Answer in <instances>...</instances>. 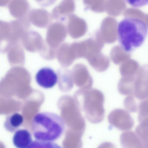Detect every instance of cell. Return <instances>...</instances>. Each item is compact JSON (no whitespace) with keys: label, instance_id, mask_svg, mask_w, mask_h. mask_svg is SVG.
Returning a JSON list of instances; mask_svg holds the SVG:
<instances>
[{"label":"cell","instance_id":"obj_1","mask_svg":"<svg viewBox=\"0 0 148 148\" xmlns=\"http://www.w3.org/2000/svg\"><path fill=\"white\" fill-rule=\"evenodd\" d=\"M117 31L121 47L125 52L130 53L143 44L147 34L148 27L139 18L127 17L119 23Z\"/></svg>","mask_w":148,"mask_h":148},{"label":"cell","instance_id":"obj_2","mask_svg":"<svg viewBox=\"0 0 148 148\" xmlns=\"http://www.w3.org/2000/svg\"><path fill=\"white\" fill-rule=\"evenodd\" d=\"M31 127L36 140L51 142L61 136L65 131V123L63 119L57 114L43 112L34 116Z\"/></svg>","mask_w":148,"mask_h":148},{"label":"cell","instance_id":"obj_3","mask_svg":"<svg viewBox=\"0 0 148 148\" xmlns=\"http://www.w3.org/2000/svg\"><path fill=\"white\" fill-rule=\"evenodd\" d=\"M85 98V107L87 119L92 123H100L103 120L105 114L103 94L97 89L92 88L88 91Z\"/></svg>","mask_w":148,"mask_h":148},{"label":"cell","instance_id":"obj_4","mask_svg":"<svg viewBox=\"0 0 148 148\" xmlns=\"http://www.w3.org/2000/svg\"><path fill=\"white\" fill-rule=\"evenodd\" d=\"M108 120L111 125L121 131L130 130L134 124V120L129 112L120 108L112 111L108 116Z\"/></svg>","mask_w":148,"mask_h":148},{"label":"cell","instance_id":"obj_5","mask_svg":"<svg viewBox=\"0 0 148 148\" xmlns=\"http://www.w3.org/2000/svg\"><path fill=\"white\" fill-rule=\"evenodd\" d=\"M17 42L10 22L0 20V53H6Z\"/></svg>","mask_w":148,"mask_h":148},{"label":"cell","instance_id":"obj_6","mask_svg":"<svg viewBox=\"0 0 148 148\" xmlns=\"http://www.w3.org/2000/svg\"><path fill=\"white\" fill-rule=\"evenodd\" d=\"M148 73L147 68L142 67L139 69L136 76L133 96L139 100L148 98Z\"/></svg>","mask_w":148,"mask_h":148},{"label":"cell","instance_id":"obj_7","mask_svg":"<svg viewBox=\"0 0 148 148\" xmlns=\"http://www.w3.org/2000/svg\"><path fill=\"white\" fill-rule=\"evenodd\" d=\"M35 79L38 84L45 88H51L57 83L58 76L51 68L45 67L40 69L37 73Z\"/></svg>","mask_w":148,"mask_h":148},{"label":"cell","instance_id":"obj_8","mask_svg":"<svg viewBox=\"0 0 148 148\" xmlns=\"http://www.w3.org/2000/svg\"><path fill=\"white\" fill-rule=\"evenodd\" d=\"M121 144L123 148H148L139 136L132 131L123 132L120 138Z\"/></svg>","mask_w":148,"mask_h":148},{"label":"cell","instance_id":"obj_9","mask_svg":"<svg viewBox=\"0 0 148 148\" xmlns=\"http://www.w3.org/2000/svg\"><path fill=\"white\" fill-rule=\"evenodd\" d=\"M29 7L28 3L25 1L13 0L8 3L10 14L18 19L25 18Z\"/></svg>","mask_w":148,"mask_h":148},{"label":"cell","instance_id":"obj_10","mask_svg":"<svg viewBox=\"0 0 148 148\" xmlns=\"http://www.w3.org/2000/svg\"><path fill=\"white\" fill-rule=\"evenodd\" d=\"M12 141L17 148H26L32 142L31 134L26 129L18 130L13 136Z\"/></svg>","mask_w":148,"mask_h":148},{"label":"cell","instance_id":"obj_11","mask_svg":"<svg viewBox=\"0 0 148 148\" xmlns=\"http://www.w3.org/2000/svg\"><path fill=\"white\" fill-rule=\"evenodd\" d=\"M136 75L134 77H121L118 85V90L120 94L127 96H133Z\"/></svg>","mask_w":148,"mask_h":148},{"label":"cell","instance_id":"obj_12","mask_svg":"<svg viewBox=\"0 0 148 148\" xmlns=\"http://www.w3.org/2000/svg\"><path fill=\"white\" fill-rule=\"evenodd\" d=\"M24 118L23 116L18 113H14L8 115L4 123V126L8 132H15L23 124Z\"/></svg>","mask_w":148,"mask_h":148},{"label":"cell","instance_id":"obj_13","mask_svg":"<svg viewBox=\"0 0 148 148\" xmlns=\"http://www.w3.org/2000/svg\"><path fill=\"white\" fill-rule=\"evenodd\" d=\"M7 52L8 58L10 61H12L14 60H23L24 58V53L20 42L14 44Z\"/></svg>","mask_w":148,"mask_h":148},{"label":"cell","instance_id":"obj_14","mask_svg":"<svg viewBox=\"0 0 148 148\" xmlns=\"http://www.w3.org/2000/svg\"><path fill=\"white\" fill-rule=\"evenodd\" d=\"M130 64H124L120 67V72L122 77H134L136 75L139 70L137 65Z\"/></svg>","mask_w":148,"mask_h":148},{"label":"cell","instance_id":"obj_15","mask_svg":"<svg viewBox=\"0 0 148 148\" xmlns=\"http://www.w3.org/2000/svg\"><path fill=\"white\" fill-rule=\"evenodd\" d=\"M148 121L140 123L135 130L136 133L148 145Z\"/></svg>","mask_w":148,"mask_h":148},{"label":"cell","instance_id":"obj_16","mask_svg":"<svg viewBox=\"0 0 148 148\" xmlns=\"http://www.w3.org/2000/svg\"><path fill=\"white\" fill-rule=\"evenodd\" d=\"M26 148H62L54 142L34 140Z\"/></svg>","mask_w":148,"mask_h":148},{"label":"cell","instance_id":"obj_17","mask_svg":"<svg viewBox=\"0 0 148 148\" xmlns=\"http://www.w3.org/2000/svg\"><path fill=\"white\" fill-rule=\"evenodd\" d=\"M148 99L143 100L138 106V119L140 123L148 121Z\"/></svg>","mask_w":148,"mask_h":148},{"label":"cell","instance_id":"obj_18","mask_svg":"<svg viewBox=\"0 0 148 148\" xmlns=\"http://www.w3.org/2000/svg\"><path fill=\"white\" fill-rule=\"evenodd\" d=\"M123 104L125 108L128 112H135L138 110V106L134 96H128L124 99Z\"/></svg>","mask_w":148,"mask_h":148},{"label":"cell","instance_id":"obj_19","mask_svg":"<svg viewBox=\"0 0 148 148\" xmlns=\"http://www.w3.org/2000/svg\"><path fill=\"white\" fill-rule=\"evenodd\" d=\"M97 148H117V147L113 143L106 142L101 144Z\"/></svg>","mask_w":148,"mask_h":148},{"label":"cell","instance_id":"obj_20","mask_svg":"<svg viewBox=\"0 0 148 148\" xmlns=\"http://www.w3.org/2000/svg\"><path fill=\"white\" fill-rule=\"evenodd\" d=\"M10 1H0V6H3L8 4Z\"/></svg>","mask_w":148,"mask_h":148}]
</instances>
